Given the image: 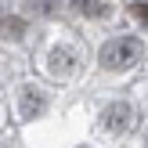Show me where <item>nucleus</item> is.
Segmentation results:
<instances>
[{"label":"nucleus","instance_id":"f257e3e1","mask_svg":"<svg viewBox=\"0 0 148 148\" xmlns=\"http://www.w3.org/2000/svg\"><path fill=\"white\" fill-rule=\"evenodd\" d=\"M141 58H145V43L137 40V36H116V40H108L105 47H101L98 62H101V69H108V72H127V69H134Z\"/></svg>","mask_w":148,"mask_h":148},{"label":"nucleus","instance_id":"f03ea898","mask_svg":"<svg viewBox=\"0 0 148 148\" xmlns=\"http://www.w3.org/2000/svg\"><path fill=\"white\" fill-rule=\"evenodd\" d=\"M101 127H105L108 134H130V130L137 127V108L130 105V101H112V105H105V112H101Z\"/></svg>","mask_w":148,"mask_h":148},{"label":"nucleus","instance_id":"7ed1b4c3","mask_svg":"<svg viewBox=\"0 0 148 148\" xmlns=\"http://www.w3.org/2000/svg\"><path fill=\"white\" fill-rule=\"evenodd\" d=\"M76 69H79V51L72 47V43H58V47L47 54V72L54 79H69Z\"/></svg>","mask_w":148,"mask_h":148},{"label":"nucleus","instance_id":"20e7f679","mask_svg":"<svg viewBox=\"0 0 148 148\" xmlns=\"http://www.w3.org/2000/svg\"><path fill=\"white\" fill-rule=\"evenodd\" d=\"M18 112H22V119H36V116H43V112H47V98H43V90H40V87H22Z\"/></svg>","mask_w":148,"mask_h":148},{"label":"nucleus","instance_id":"39448f33","mask_svg":"<svg viewBox=\"0 0 148 148\" xmlns=\"http://www.w3.org/2000/svg\"><path fill=\"white\" fill-rule=\"evenodd\" d=\"M76 11L79 14H94V18H105V14H112V7H108L105 0H76Z\"/></svg>","mask_w":148,"mask_h":148},{"label":"nucleus","instance_id":"423d86ee","mask_svg":"<svg viewBox=\"0 0 148 148\" xmlns=\"http://www.w3.org/2000/svg\"><path fill=\"white\" fill-rule=\"evenodd\" d=\"M130 14H134L137 22H145V25H148V4H130Z\"/></svg>","mask_w":148,"mask_h":148},{"label":"nucleus","instance_id":"0eeeda50","mask_svg":"<svg viewBox=\"0 0 148 148\" xmlns=\"http://www.w3.org/2000/svg\"><path fill=\"white\" fill-rule=\"evenodd\" d=\"M0 29H7V36H22V22H14V18L0 22Z\"/></svg>","mask_w":148,"mask_h":148},{"label":"nucleus","instance_id":"6e6552de","mask_svg":"<svg viewBox=\"0 0 148 148\" xmlns=\"http://www.w3.org/2000/svg\"><path fill=\"white\" fill-rule=\"evenodd\" d=\"M145 145H148V134H145Z\"/></svg>","mask_w":148,"mask_h":148}]
</instances>
